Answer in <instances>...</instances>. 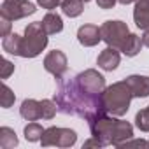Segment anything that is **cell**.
<instances>
[{
	"mask_svg": "<svg viewBox=\"0 0 149 149\" xmlns=\"http://www.w3.org/2000/svg\"><path fill=\"white\" fill-rule=\"evenodd\" d=\"M56 81H58V88L54 93V102L60 112L77 116L86 121H91L102 114H107L102 104V95H95L84 90L79 84L76 76L74 77L61 76Z\"/></svg>",
	"mask_w": 149,
	"mask_h": 149,
	"instance_id": "cell-1",
	"label": "cell"
},
{
	"mask_svg": "<svg viewBox=\"0 0 149 149\" xmlns=\"http://www.w3.org/2000/svg\"><path fill=\"white\" fill-rule=\"evenodd\" d=\"M90 123V132L93 137L100 139L105 146H119L133 137V126L128 121L116 119L111 114H102Z\"/></svg>",
	"mask_w": 149,
	"mask_h": 149,
	"instance_id": "cell-2",
	"label": "cell"
},
{
	"mask_svg": "<svg viewBox=\"0 0 149 149\" xmlns=\"http://www.w3.org/2000/svg\"><path fill=\"white\" fill-rule=\"evenodd\" d=\"M133 95L130 86L126 84V81H118L111 86H107L102 93V104L107 114L121 118L128 112L130 109V102H132Z\"/></svg>",
	"mask_w": 149,
	"mask_h": 149,
	"instance_id": "cell-3",
	"label": "cell"
},
{
	"mask_svg": "<svg viewBox=\"0 0 149 149\" xmlns=\"http://www.w3.org/2000/svg\"><path fill=\"white\" fill-rule=\"evenodd\" d=\"M47 46V32L42 26V21H33L25 28L21 40V58H35Z\"/></svg>",
	"mask_w": 149,
	"mask_h": 149,
	"instance_id": "cell-4",
	"label": "cell"
},
{
	"mask_svg": "<svg viewBox=\"0 0 149 149\" xmlns=\"http://www.w3.org/2000/svg\"><path fill=\"white\" fill-rule=\"evenodd\" d=\"M100 32H102V40L111 46V47H116L121 51L126 37L130 35V28L125 21L121 19H109L105 21L102 26H100Z\"/></svg>",
	"mask_w": 149,
	"mask_h": 149,
	"instance_id": "cell-5",
	"label": "cell"
},
{
	"mask_svg": "<svg viewBox=\"0 0 149 149\" xmlns=\"http://www.w3.org/2000/svg\"><path fill=\"white\" fill-rule=\"evenodd\" d=\"M77 140V133L70 128H58L51 126L44 130V135L40 139V144L44 147L47 146H56V147H72Z\"/></svg>",
	"mask_w": 149,
	"mask_h": 149,
	"instance_id": "cell-6",
	"label": "cell"
},
{
	"mask_svg": "<svg viewBox=\"0 0 149 149\" xmlns=\"http://www.w3.org/2000/svg\"><path fill=\"white\" fill-rule=\"evenodd\" d=\"M35 11L37 9L30 0H4L0 6V16L9 18L11 21L32 16Z\"/></svg>",
	"mask_w": 149,
	"mask_h": 149,
	"instance_id": "cell-7",
	"label": "cell"
},
{
	"mask_svg": "<svg viewBox=\"0 0 149 149\" xmlns=\"http://www.w3.org/2000/svg\"><path fill=\"white\" fill-rule=\"evenodd\" d=\"M76 77H77L79 84H81L84 90H88L90 93L102 95L104 90L107 88V86H105V77L102 76L98 70H95V68H88V70L77 74Z\"/></svg>",
	"mask_w": 149,
	"mask_h": 149,
	"instance_id": "cell-8",
	"label": "cell"
},
{
	"mask_svg": "<svg viewBox=\"0 0 149 149\" xmlns=\"http://www.w3.org/2000/svg\"><path fill=\"white\" fill-rule=\"evenodd\" d=\"M67 67H68V61H67V56L63 51L60 49H54V51H49L44 58V68L53 74V76L58 79L61 76H65L67 72Z\"/></svg>",
	"mask_w": 149,
	"mask_h": 149,
	"instance_id": "cell-9",
	"label": "cell"
},
{
	"mask_svg": "<svg viewBox=\"0 0 149 149\" xmlns=\"http://www.w3.org/2000/svg\"><path fill=\"white\" fill-rule=\"evenodd\" d=\"M119 61H121L119 49L111 47V46H107V47L98 54V58H97L98 67H100L102 70H105V72H112V70H116L118 65H119Z\"/></svg>",
	"mask_w": 149,
	"mask_h": 149,
	"instance_id": "cell-10",
	"label": "cell"
},
{
	"mask_svg": "<svg viewBox=\"0 0 149 149\" xmlns=\"http://www.w3.org/2000/svg\"><path fill=\"white\" fill-rule=\"evenodd\" d=\"M77 40L84 47H93L102 40V32L97 25H83L77 30Z\"/></svg>",
	"mask_w": 149,
	"mask_h": 149,
	"instance_id": "cell-11",
	"label": "cell"
},
{
	"mask_svg": "<svg viewBox=\"0 0 149 149\" xmlns=\"http://www.w3.org/2000/svg\"><path fill=\"white\" fill-rule=\"evenodd\" d=\"M125 81L130 86L133 98H146V97H149V77L147 76H128Z\"/></svg>",
	"mask_w": 149,
	"mask_h": 149,
	"instance_id": "cell-12",
	"label": "cell"
},
{
	"mask_svg": "<svg viewBox=\"0 0 149 149\" xmlns=\"http://www.w3.org/2000/svg\"><path fill=\"white\" fill-rule=\"evenodd\" d=\"M133 21L137 28H149V0H135L133 7Z\"/></svg>",
	"mask_w": 149,
	"mask_h": 149,
	"instance_id": "cell-13",
	"label": "cell"
},
{
	"mask_svg": "<svg viewBox=\"0 0 149 149\" xmlns=\"http://www.w3.org/2000/svg\"><path fill=\"white\" fill-rule=\"evenodd\" d=\"M19 114L23 119L26 121H37L42 119V109H40V102L33 100V98H26L23 100L21 107H19Z\"/></svg>",
	"mask_w": 149,
	"mask_h": 149,
	"instance_id": "cell-14",
	"label": "cell"
},
{
	"mask_svg": "<svg viewBox=\"0 0 149 149\" xmlns=\"http://www.w3.org/2000/svg\"><path fill=\"white\" fill-rule=\"evenodd\" d=\"M42 26L47 32V35H54V33H60L63 30V19H61L60 14L51 11L42 18Z\"/></svg>",
	"mask_w": 149,
	"mask_h": 149,
	"instance_id": "cell-15",
	"label": "cell"
},
{
	"mask_svg": "<svg viewBox=\"0 0 149 149\" xmlns=\"http://www.w3.org/2000/svg\"><path fill=\"white\" fill-rule=\"evenodd\" d=\"M142 46H144L142 37H139L137 33H132V32H130V35L126 37V40H125V44H123V47H121V53L126 54V56H130V58H133V56H137V54L140 53Z\"/></svg>",
	"mask_w": 149,
	"mask_h": 149,
	"instance_id": "cell-16",
	"label": "cell"
},
{
	"mask_svg": "<svg viewBox=\"0 0 149 149\" xmlns=\"http://www.w3.org/2000/svg\"><path fill=\"white\" fill-rule=\"evenodd\" d=\"M21 40L23 37L18 35V33H9L7 37H4L2 40V49L9 54H14V56H19L21 53Z\"/></svg>",
	"mask_w": 149,
	"mask_h": 149,
	"instance_id": "cell-17",
	"label": "cell"
},
{
	"mask_svg": "<svg viewBox=\"0 0 149 149\" xmlns=\"http://www.w3.org/2000/svg\"><path fill=\"white\" fill-rule=\"evenodd\" d=\"M83 9H84V2H83V0H63V4H61V11L68 18L81 16Z\"/></svg>",
	"mask_w": 149,
	"mask_h": 149,
	"instance_id": "cell-18",
	"label": "cell"
},
{
	"mask_svg": "<svg viewBox=\"0 0 149 149\" xmlns=\"http://www.w3.org/2000/svg\"><path fill=\"white\" fill-rule=\"evenodd\" d=\"M14 146H18V137H16L14 130L9 128V126H2L0 128V147L2 149H13Z\"/></svg>",
	"mask_w": 149,
	"mask_h": 149,
	"instance_id": "cell-19",
	"label": "cell"
},
{
	"mask_svg": "<svg viewBox=\"0 0 149 149\" xmlns=\"http://www.w3.org/2000/svg\"><path fill=\"white\" fill-rule=\"evenodd\" d=\"M23 133H25V139H26L28 142H39V140L42 139V135H44V128H42L39 123L32 121V123H28V125L25 126Z\"/></svg>",
	"mask_w": 149,
	"mask_h": 149,
	"instance_id": "cell-20",
	"label": "cell"
},
{
	"mask_svg": "<svg viewBox=\"0 0 149 149\" xmlns=\"http://www.w3.org/2000/svg\"><path fill=\"white\" fill-rule=\"evenodd\" d=\"M135 126L140 132H149V105L146 109H140L135 116Z\"/></svg>",
	"mask_w": 149,
	"mask_h": 149,
	"instance_id": "cell-21",
	"label": "cell"
},
{
	"mask_svg": "<svg viewBox=\"0 0 149 149\" xmlns=\"http://www.w3.org/2000/svg\"><path fill=\"white\" fill-rule=\"evenodd\" d=\"M40 109H42V119H53L58 111V105L56 102L46 98V100H40Z\"/></svg>",
	"mask_w": 149,
	"mask_h": 149,
	"instance_id": "cell-22",
	"label": "cell"
},
{
	"mask_svg": "<svg viewBox=\"0 0 149 149\" xmlns=\"http://www.w3.org/2000/svg\"><path fill=\"white\" fill-rule=\"evenodd\" d=\"M14 100H16V95L13 93V90L4 83L2 84V98H0V104H2V107L4 109H9L13 104H14Z\"/></svg>",
	"mask_w": 149,
	"mask_h": 149,
	"instance_id": "cell-23",
	"label": "cell"
},
{
	"mask_svg": "<svg viewBox=\"0 0 149 149\" xmlns=\"http://www.w3.org/2000/svg\"><path fill=\"white\" fill-rule=\"evenodd\" d=\"M119 149H126V147H149V140H142V139H135V140H126L123 144L118 146Z\"/></svg>",
	"mask_w": 149,
	"mask_h": 149,
	"instance_id": "cell-24",
	"label": "cell"
},
{
	"mask_svg": "<svg viewBox=\"0 0 149 149\" xmlns=\"http://www.w3.org/2000/svg\"><path fill=\"white\" fill-rule=\"evenodd\" d=\"M14 72V63H11L9 60H2V72H0V77H2L4 81L6 79H9V76Z\"/></svg>",
	"mask_w": 149,
	"mask_h": 149,
	"instance_id": "cell-25",
	"label": "cell"
},
{
	"mask_svg": "<svg viewBox=\"0 0 149 149\" xmlns=\"http://www.w3.org/2000/svg\"><path fill=\"white\" fill-rule=\"evenodd\" d=\"M9 33H11V19L0 16V35H2V37H7Z\"/></svg>",
	"mask_w": 149,
	"mask_h": 149,
	"instance_id": "cell-26",
	"label": "cell"
},
{
	"mask_svg": "<svg viewBox=\"0 0 149 149\" xmlns=\"http://www.w3.org/2000/svg\"><path fill=\"white\" fill-rule=\"evenodd\" d=\"M37 4L42 7V9H56L58 6L63 4V0H37Z\"/></svg>",
	"mask_w": 149,
	"mask_h": 149,
	"instance_id": "cell-27",
	"label": "cell"
},
{
	"mask_svg": "<svg viewBox=\"0 0 149 149\" xmlns=\"http://www.w3.org/2000/svg\"><path fill=\"white\" fill-rule=\"evenodd\" d=\"M105 144L100 140V139H97V137H91L90 140H86L84 144H83V149H88V147H104Z\"/></svg>",
	"mask_w": 149,
	"mask_h": 149,
	"instance_id": "cell-28",
	"label": "cell"
},
{
	"mask_svg": "<svg viewBox=\"0 0 149 149\" xmlns=\"http://www.w3.org/2000/svg\"><path fill=\"white\" fill-rule=\"evenodd\" d=\"M116 2L118 0H97V6L100 9H112L116 6Z\"/></svg>",
	"mask_w": 149,
	"mask_h": 149,
	"instance_id": "cell-29",
	"label": "cell"
},
{
	"mask_svg": "<svg viewBox=\"0 0 149 149\" xmlns=\"http://www.w3.org/2000/svg\"><path fill=\"white\" fill-rule=\"evenodd\" d=\"M142 42H144V46H147V47H149V28H146V30H144V35H142Z\"/></svg>",
	"mask_w": 149,
	"mask_h": 149,
	"instance_id": "cell-30",
	"label": "cell"
},
{
	"mask_svg": "<svg viewBox=\"0 0 149 149\" xmlns=\"http://www.w3.org/2000/svg\"><path fill=\"white\" fill-rule=\"evenodd\" d=\"M118 2H119V4H123V6H128V4H133L135 0H118Z\"/></svg>",
	"mask_w": 149,
	"mask_h": 149,
	"instance_id": "cell-31",
	"label": "cell"
},
{
	"mask_svg": "<svg viewBox=\"0 0 149 149\" xmlns=\"http://www.w3.org/2000/svg\"><path fill=\"white\" fill-rule=\"evenodd\" d=\"M83 2H84V4H86V2H90V0H83Z\"/></svg>",
	"mask_w": 149,
	"mask_h": 149,
	"instance_id": "cell-32",
	"label": "cell"
}]
</instances>
